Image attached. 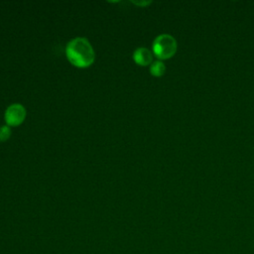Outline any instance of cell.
Wrapping results in <instances>:
<instances>
[{"instance_id":"cell-1","label":"cell","mask_w":254,"mask_h":254,"mask_svg":"<svg viewBox=\"0 0 254 254\" xmlns=\"http://www.w3.org/2000/svg\"><path fill=\"white\" fill-rule=\"evenodd\" d=\"M65 56L72 65L79 68L90 66L95 59L91 44L83 37L73 38L66 44Z\"/></svg>"},{"instance_id":"cell-2","label":"cell","mask_w":254,"mask_h":254,"mask_svg":"<svg viewBox=\"0 0 254 254\" xmlns=\"http://www.w3.org/2000/svg\"><path fill=\"white\" fill-rule=\"evenodd\" d=\"M153 54L160 60L172 58L177 52V41L169 34H161L155 38L152 44Z\"/></svg>"},{"instance_id":"cell-3","label":"cell","mask_w":254,"mask_h":254,"mask_svg":"<svg viewBox=\"0 0 254 254\" xmlns=\"http://www.w3.org/2000/svg\"><path fill=\"white\" fill-rule=\"evenodd\" d=\"M26 115V108L22 104L13 103L6 108L4 113V119L8 126L16 127L23 123Z\"/></svg>"},{"instance_id":"cell-4","label":"cell","mask_w":254,"mask_h":254,"mask_svg":"<svg viewBox=\"0 0 254 254\" xmlns=\"http://www.w3.org/2000/svg\"><path fill=\"white\" fill-rule=\"evenodd\" d=\"M133 60L139 65H148L153 62V54L147 48H137L133 53Z\"/></svg>"},{"instance_id":"cell-5","label":"cell","mask_w":254,"mask_h":254,"mask_svg":"<svg viewBox=\"0 0 254 254\" xmlns=\"http://www.w3.org/2000/svg\"><path fill=\"white\" fill-rule=\"evenodd\" d=\"M166 71V65L162 61H155L150 65V72L154 76H162Z\"/></svg>"},{"instance_id":"cell-6","label":"cell","mask_w":254,"mask_h":254,"mask_svg":"<svg viewBox=\"0 0 254 254\" xmlns=\"http://www.w3.org/2000/svg\"><path fill=\"white\" fill-rule=\"evenodd\" d=\"M11 136V128L8 125L0 126V142L7 141Z\"/></svg>"},{"instance_id":"cell-7","label":"cell","mask_w":254,"mask_h":254,"mask_svg":"<svg viewBox=\"0 0 254 254\" xmlns=\"http://www.w3.org/2000/svg\"><path fill=\"white\" fill-rule=\"evenodd\" d=\"M133 3L134 4H136V5H138V6H147V5H149L150 3H151V1H133Z\"/></svg>"}]
</instances>
